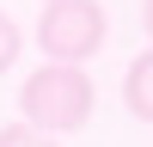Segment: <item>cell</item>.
<instances>
[{"label":"cell","instance_id":"obj_1","mask_svg":"<svg viewBox=\"0 0 153 147\" xmlns=\"http://www.w3.org/2000/svg\"><path fill=\"white\" fill-rule=\"evenodd\" d=\"M92 104H98V92H92V80H86V68H74V61H43V68L19 86L25 122H37V129H49V135L86 129V122H92Z\"/></svg>","mask_w":153,"mask_h":147},{"label":"cell","instance_id":"obj_2","mask_svg":"<svg viewBox=\"0 0 153 147\" xmlns=\"http://www.w3.org/2000/svg\"><path fill=\"white\" fill-rule=\"evenodd\" d=\"M110 37V19L98 0H49L43 19H37V49H43L49 61H92L98 49H104Z\"/></svg>","mask_w":153,"mask_h":147},{"label":"cell","instance_id":"obj_3","mask_svg":"<svg viewBox=\"0 0 153 147\" xmlns=\"http://www.w3.org/2000/svg\"><path fill=\"white\" fill-rule=\"evenodd\" d=\"M123 104H129V117L153 122V49L129 61V74H123Z\"/></svg>","mask_w":153,"mask_h":147},{"label":"cell","instance_id":"obj_4","mask_svg":"<svg viewBox=\"0 0 153 147\" xmlns=\"http://www.w3.org/2000/svg\"><path fill=\"white\" fill-rule=\"evenodd\" d=\"M0 147H61L55 141V135H49V129H37V122H6V129H0Z\"/></svg>","mask_w":153,"mask_h":147},{"label":"cell","instance_id":"obj_5","mask_svg":"<svg viewBox=\"0 0 153 147\" xmlns=\"http://www.w3.org/2000/svg\"><path fill=\"white\" fill-rule=\"evenodd\" d=\"M19 49H25V31L12 24V12H0V74L19 61Z\"/></svg>","mask_w":153,"mask_h":147},{"label":"cell","instance_id":"obj_6","mask_svg":"<svg viewBox=\"0 0 153 147\" xmlns=\"http://www.w3.org/2000/svg\"><path fill=\"white\" fill-rule=\"evenodd\" d=\"M141 24H147V37H153V0H141Z\"/></svg>","mask_w":153,"mask_h":147}]
</instances>
